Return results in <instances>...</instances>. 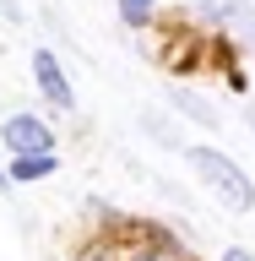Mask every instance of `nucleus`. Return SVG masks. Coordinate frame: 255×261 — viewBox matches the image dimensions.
Here are the masks:
<instances>
[{"mask_svg": "<svg viewBox=\"0 0 255 261\" xmlns=\"http://www.w3.org/2000/svg\"><path fill=\"white\" fill-rule=\"evenodd\" d=\"M185 158H190V169L201 174V185H207V191L217 196L228 212H250V207H255L250 174H244L228 152H217V147H185Z\"/></svg>", "mask_w": 255, "mask_h": 261, "instance_id": "nucleus-1", "label": "nucleus"}, {"mask_svg": "<svg viewBox=\"0 0 255 261\" xmlns=\"http://www.w3.org/2000/svg\"><path fill=\"white\" fill-rule=\"evenodd\" d=\"M33 82H38V93L54 103V109H76V93H71V76L60 71V60H54V49H33Z\"/></svg>", "mask_w": 255, "mask_h": 261, "instance_id": "nucleus-2", "label": "nucleus"}, {"mask_svg": "<svg viewBox=\"0 0 255 261\" xmlns=\"http://www.w3.org/2000/svg\"><path fill=\"white\" fill-rule=\"evenodd\" d=\"M0 142L11 147V152H49V147H54V130H49L38 114H11V120L0 125Z\"/></svg>", "mask_w": 255, "mask_h": 261, "instance_id": "nucleus-3", "label": "nucleus"}, {"mask_svg": "<svg viewBox=\"0 0 255 261\" xmlns=\"http://www.w3.org/2000/svg\"><path fill=\"white\" fill-rule=\"evenodd\" d=\"M201 16L217 28H234L244 44H255V6L250 0H201Z\"/></svg>", "mask_w": 255, "mask_h": 261, "instance_id": "nucleus-4", "label": "nucleus"}, {"mask_svg": "<svg viewBox=\"0 0 255 261\" xmlns=\"http://www.w3.org/2000/svg\"><path fill=\"white\" fill-rule=\"evenodd\" d=\"M6 174L16 179V185H38V179L54 174V147L49 152H11V169Z\"/></svg>", "mask_w": 255, "mask_h": 261, "instance_id": "nucleus-5", "label": "nucleus"}, {"mask_svg": "<svg viewBox=\"0 0 255 261\" xmlns=\"http://www.w3.org/2000/svg\"><path fill=\"white\" fill-rule=\"evenodd\" d=\"M168 98H174L179 114H190V120H201V125H217V109H212L207 98L195 93V87H168Z\"/></svg>", "mask_w": 255, "mask_h": 261, "instance_id": "nucleus-6", "label": "nucleus"}, {"mask_svg": "<svg viewBox=\"0 0 255 261\" xmlns=\"http://www.w3.org/2000/svg\"><path fill=\"white\" fill-rule=\"evenodd\" d=\"M152 11H158V0H120V22L125 28H147Z\"/></svg>", "mask_w": 255, "mask_h": 261, "instance_id": "nucleus-7", "label": "nucleus"}, {"mask_svg": "<svg viewBox=\"0 0 255 261\" xmlns=\"http://www.w3.org/2000/svg\"><path fill=\"white\" fill-rule=\"evenodd\" d=\"M125 261H179V256H174V250H130Z\"/></svg>", "mask_w": 255, "mask_h": 261, "instance_id": "nucleus-8", "label": "nucleus"}, {"mask_svg": "<svg viewBox=\"0 0 255 261\" xmlns=\"http://www.w3.org/2000/svg\"><path fill=\"white\" fill-rule=\"evenodd\" d=\"M0 16H6V22H16V16H22V0H0Z\"/></svg>", "mask_w": 255, "mask_h": 261, "instance_id": "nucleus-9", "label": "nucleus"}, {"mask_svg": "<svg viewBox=\"0 0 255 261\" xmlns=\"http://www.w3.org/2000/svg\"><path fill=\"white\" fill-rule=\"evenodd\" d=\"M223 261H255L250 250H239V245H234V250H223Z\"/></svg>", "mask_w": 255, "mask_h": 261, "instance_id": "nucleus-10", "label": "nucleus"}]
</instances>
